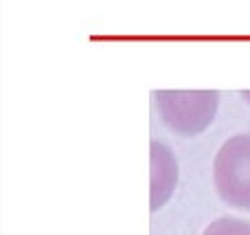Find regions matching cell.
Returning a JSON list of instances; mask_svg holds the SVG:
<instances>
[{"label":"cell","instance_id":"cell-2","mask_svg":"<svg viewBox=\"0 0 250 235\" xmlns=\"http://www.w3.org/2000/svg\"><path fill=\"white\" fill-rule=\"evenodd\" d=\"M215 189L226 205L250 211V134H235L213 163Z\"/></svg>","mask_w":250,"mask_h":235},{"label":"cell","instance_id":"cell-3","mask_svg":"<svg viewBox=\"0 0 250 235\" xmlns=\"http://www.w3.org/2000/svg\"><path fill=\"white\" fill-rule=\"evenodd\" d=\"M178 183V165L167 145L151 141V211L169 200Z\"/></svg>","mask_w":250,"mask_h":235},{"label":"cell","instance_id":"cell-1","mask_svg":"<svg viewBox=\"0 0 250 235\" xmlns=\"http://www.w3.org/2000/svg\"><path fill=\"white\" fill-rule=\"evenodd\" d=\"M154 95L163 121L182 136L207 130L220 104L215 90H158Z\"/></svg>","mask_w":250,"mask_h":235},{"label":"cell","instance_id":"cell-4","mask_svg":"<svg viewBox=\"0 0 250 235\" xmlns=\"http://www.w3.org/2000/svg\"><path fill=\"white\" fill-rule=\"evenodd\" d=\"M202 235H250V222L239 218H220L208 224Z\"/></svg>","mask_w":250,"mask_h":235},{"label":"cell","instance_id":"cell-5","mask_svg":"<svg viewBox=\"0 0 250 235\" xmlns=\"http://www.w3.org/2000/svg\"><path fill=\"white\" fill-rule=\"evenodd\" d=\"M242 95H244V99H248V101H250V90H248V92H242Z\"/></svg>","mask_w":250,"mask_h":235}]
</instances>
